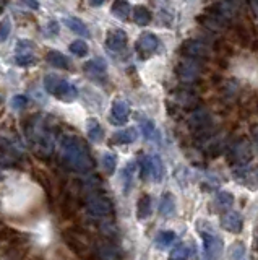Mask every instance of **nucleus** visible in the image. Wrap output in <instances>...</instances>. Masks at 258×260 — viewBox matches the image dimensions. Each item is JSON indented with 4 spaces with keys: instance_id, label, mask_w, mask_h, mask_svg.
<instances>
[{
    "instance_id": "f257e3e1",
    "label": "nucleus",
    "mask_w": 258,
    "mask_h": 260,
    "mask_svg": "<svg viewBox=\"0 0 258 260\" xmlns=\"http://www.w3.org/2000/svg\"><path fill=\"white\" fill-rule=\"evenodd\" d=\"M62 150V159L67 162L70 168L75 171L85 173L93 168V159L91 154L88 151L85 142L78 137H65L60 145Z\"/></svg>"
},
{
    "instance_id": "f03ea898",
    "label": "nucleus",
    "mask_w": 258,
    "mask_h": 260,
    "mask_svg": "<svg viewBox=\"0 0 258 260\" xmlns=\"http://www.w3.org/2000/svg\"><path fill=\"white\" fill-rule=\"evenodd\" d=\"M44 88L47 89V93H51L57 100L65 103H71L78 96V89L73 85L55 75H47L44 78Z\"/></svg>"
},
{
    "instance_id": "7ed1b4c3",
    "label": "nucleus",
    "mask_w": 258,
    "mask_h": 260,
    "mask_svg": "<svg viewBox=\"0 0 258 260\" xmlns=\"http://www.w3.org/2000/svg\"><path fill=\"white\" fill-rule=\"evenodd\" d=\"M130 116V106L124 100H116L112 103V111H110V122L116 125H122L128 120Z\"/></svg>"
},
{
    "instance_id": "20e7f679",
    "label": "nucleus",
    "mask_w": 258,
    "mask_h": 260,
    "mask_svg": "<svg viewBox=\"0 0 258 260\" xmlns=\"http://www.w3.org/2000/svg\"><path fill=\"white\" fill-rule=\"evenodd\" d=\"M143 169L153 177V181L161 182L163 181V176H164V166H163V161H161L159 156L153 154V156H148L143 159Z\"/></svg>"
},
{
    "instance_id": "39448f33",
    "label": "nucleus",
    "mask_w": 258,
    "mask_h": 260,
    "mask_svg": "<svg viewBox=\"0 0 258 260\" xmlns=\"http://www.w3.org/2000/svg\"><path fill=\"white\" fill-rule=\"evenodd\" d=\"M201 239H203V247L208 257H219L221 252L224 249L223 239L219 236H214L211 233H203L201 234Z\"/></svg>"
},
{
    "instance_id": "423d86ee",
    "label": "nucleus",
    "mask_w": 258,
    "mask_h": 260,
    "mask_svg": "<svg viewBox=\"0 0 258 260\" xmlns=\"http://www.w3.org/2000/svg\"><path fill=\"white\" fill-rule=\"evenodd\" d=\"M88 211L94 216H106L112 211V205L107 199L99 197V195H94L90 200H88Z\"/></svg>"
},
{
    "instance_id": "0eeeda50",
    "label": "nucleus",
    "mask_w": 258,
    "mask_h": 260,
    "mask_svg": "<svg viewBox=\"0 0 258 260\" xmlns=\"http://www.w3.org/2000/svg\"><path fill=\"white\" fill-rule=\"evenodd\" d=\"M159 39L153 35V32H143V35L136 41V51L141 55H150L158 49Z\"/></svg>"
},
{
    "instance_id": "6e6552de",
    "label": "nucleus",
    "mask_w": 258,
    "mask_h": 260,
    "mask_svg": "<svg viewBox=\"0 0 258 260\" xmlns=\"http://www.w3.org/2000/svg\"><path fill=\"white\" fill-rule=\"evenodd\" d=\"M177 75L180 77L182 81H193L197 80V77L200 75V65L195 60H183L180 62V65L177 67Z\"/></svg>"
},
{
    "instance_id": "1a4fd4ad",
    "label": "nucleus",
    "mask_w": 258,
    "mask_h": 260,
    "mask_svg": "<svg viewBox=\"0 0 258 260\" xmlns=\"http://www.w3.org/2000/svg\"><path fill=\"white\" fill-rule=\"evenodd\" d=\"M106 46L110 51H122L127 46V35L122 29H110L106 36Z\"/></svg>"
},
{
    "instance_id": "9d476101",
    "label": "nucleus",
    "mask_w": 258,
    "mask_h": 260,
    "mask_svg": "<svg viewBox=\"0 0 258 260\" xmlns=\"http://www.w3.org/2000/svg\"><path fill=\"white\" fill-rule=\"evenodd\" d=\"M231 156L232 161H236L237 165H245L252 158V148H250V145L247 142H239L232 146Z\"/></svg>"
},
{
    "instance_id": "9b49d317",
    "label": "nucleus",
    "mask_w": 258,
    "mask_h": 260,
    "mask_svg": "<svg viewBox=\"0 0 258 260\" xmlns=\"http://www.w3.org/2000/svg\"><path fill=\"white\" fill-rule=\"evenodd\" d=\"M221 226L229 233H240L244 223H242L240 215L236 213V211H226L221 216Z\"/></svg>"
},
{
    "instance_id": "f8f14e48",
    "label": "nucleus",
    "mask_w": 258,
    "mask_h": 260,
    "mask_svg": "<svg viewBox=\"0 0 258 260\" xmlns=\"http://www.w3.org/2000/svg\"><path fill=\"white\" fill-rule=\"evenodd\" d=\"M182 51L189 57H208L211 54V49L206 44L200 43V41H187V43L182 46Z\"/></svg>"
},
{
    "instance_id": "ddd939ff",
    "label": "nucleus",
    "mask_w": 258,
    "mask_h": 260,
    "mask_svg": "<svg viewBox=\"0 0 258 260\" xmlns=\"http://www.w3.org/2000/svg\"><path fill=\"white\" fill-rule=\"evenodd\" d=\"M239 5H240V2H237V0H223V2L216 8L217 10L216 16L217 18H223V20H229L237 13Z\"/></svg>"
},
{
    "instance_id": "4468645a",
    "label": "nucleus",
    "mask_w": 258,
    "mask_h": 260,
    "mask_svg": "<svg viewBox=\"0 0 258 260\" xmlns=\"http://www.w3.org/2000/svg\"><path fill=\"white\" fill-rule=\"evenodd\" d=\"M174 213H175V199L171 192H166L159 202V215L164 218H169Z\"/></svg>"
},
{
    "instance_id": "2eb2a0df",
    "label": "nucleus",
    "mask_w": 258,
    "mask_h": 260,
    "mask_svg": "<svg viewBox=\"0 0 258 260\" xmlns=\"http://www.w3.org/2000/svg\"><path fill=\"white\" fill-rule=\"evenodd\" d=\"M130 12H132V7L127 0H116L110 7V13L114 15L117 20H122V21L128 18Z\"/></svg>"
},
{
    "instance_id": "dca6fc26",
    "label": "nucleus",
    "mask_w": 258,
    "mask_h": 260,
    "mask_svg": "<svg viewBox=\"0 0 258 260\" xmlns=\"http://www.w3.org/2000/svg\"><path fill=\"white\" fill-rule=\"evenodd\" d=\"M63 23H65V26H68L73 32H77V35L83 36V38L90 36V29L86 28V24L80 18H75V16H65V18H63Z\"/></svg>"
},
{
    "instance_id": "f3484780",
    "label": "nucleus",
    "mask_w": 258,
    "mask_h": 260,
    "mask_svg": "<svg viewBox=\"0 0 258 260\" xmlns=\"http://www.w3.org/2000/svg\"><path fill=\"white\" fill-rule=\"evenodd\" d=\"M86 132H88V137H90V140L94 143H99L104 138V130L96 119H90L86 122Z\"/></svg>"
},
{
    "instance_id": "a211bd4d",
    "label": "nucleus",
    "mask_w": 258,
    "mask_h": 260,
    "mask_svg": "<svg viewBox=\"0 0 258 260\" xmlns=\"http://www.w3.org/2000/svg\"><path fill=\"white\" fill-rule=\"evenodd\" d=\"M85 70L90 73V75H93V77H101V75L106 73L107 65H106V62H104L102 59H93V60L85 63Z\"/></svg>"
},
{
    "instance_id": "6ab92c4d",
    "label": "nucleus",
    "mask_w": 258,
    "mask_h": 260,
    "mask_svg": "<svg viewBox=\"0 0 258 260\" xmlns=\"http://www.w3.org/2000/svg\"><path fill=\"white\" fill-rule=\"evenodd\" d=\"M151 207L153 202L150 195H143V197L136 202V216L138 219H146L151 215Z\"/></svg>"
},
{
    "instance_id": "aec40b11",
    "label": "nucleus",
    "mask_w": 258,
    "mask_h": 260,
    "mask_svg": "<svg viewBox=\"0 0 258 260\" xmlns=\"http://www.w3.org/2000/svg\"><path fill=\"white\" fill-rule=\"evenodd\" d=\"M47 62H49L51 65H54V67H59V69H65V70L70 69V60L59 51H51L49 54H47Z\"/></svg>"
},
{
    "instance_id": "412c9836",
    "label": "nucleus",
    "mask_w": 258,
    "mask_h": 260,
    "mask_svg": "<svg viewBox=\"0 0 258 260\" xmlns=\"http://www.w3.org/2000/svg\"><path fill=\"white\" fill-rule=\"evenodd\" d=\"M133 21L136 24H140V26H146V24L151 21V13L146 7L143 5H138L133 8Z\"/></svg>"
},
{
    "instance_id": "4be33fe9",
    "label": "nucleus",
    "mask_w": 258,
    "mask_h": 260,
    "mask_svg": "<svg viewBox=\"0 0 258 260\" xmlns=\"http://www.w3.org/2000/svg\"><path fill=\"white\" fill-rule=\"evenodd\" d=\"M136 140V130L133 127L125 128V130H119V132L114 135V142L120 143V145H128L133 143Z\"/></svg>"
},
{
    "instance_id": "5701e85b",
    "label": "nucleus",
    "mask_w": 258,
    "mask_h": 260,
    "mask_svg": "<svg viewBox=\"0 0 258 260\" xmlns=\"http://www.w3.org/2000/svg\"><path fill=\"white\" fill-rule=\"evenodd\" d=\"M175 241V233L172 231H161L156 238V246L159 249H164V247H169L171 244Z\"/></svg>"
},
{
    "instance_id": "b1692460",
    "label": "nucleus",
    "mask_w": 258,
    "mask_h": 260,
    "mask_svg": "<svg viewBox=\"0 0 258 260\" xmlns=\"http://www.w3.org/2000/svg\"><path fill=\"white\" fill-rule=\"evenodd\" d=\"M15 62H17V65H20V67H31V65L36 63V57L33 52H17Z\"/></svg>"
},
{
    "instance_id": "393cba45",
    "label": "nucleus",
    "mask_w": 258,
    "mask_h": 260,
    "mask_svg": "<svg viewBox=\"0 0 258 260\" xmlns=\"http://www.w3.org/2000/svg\"><path fill=\"white\" fill-rule=\"evenodd\" d=\"M208 122H209V117H208L206 111H197L195 114H192V116H190L189 124L192 127H203V125L208 124Z\"/></svg>"
},
{
    "instance_id": "a878e982",
    "label": "nucleus",
    "mask_w": 258,
    "mask_h": 260,
    "mask_svg": "<svg viewBox=\"0 0 258 260\" xmlns=\"http://www.w3.org/2000/svg\"><path fill=\"white\" fill-rule=\"evenodd\" d=\"M102 166H104V171H106L107 174H112L117 168V156L114 153H104L102 154Z\"/></svg>"
},
{
    "instance_id": "bb28decb",
    "label": "nucleus",
    "mask_w": 258,
    "mask_h": 260,
    "mask_svg": "<svg viewBox=\"0 0 258 260\" xmlns=\"http://www.w3.org/2000/svg\"><path fill=\"white\" fill-rule=\"evenodd\" d=\"M70 52L71 54H75L78 57H85L88 54V51H90V47H88V44L85 43V41L82 39H78V41H73V43L70 44Z\"/></svg>"
},
{
    "instance_id": "cd10ccee",
    "label": "nucleus",
    "mask_w": 258,
    "mask_h": 260,
    "mask_svg": "<svg viewBox=\"0 0 258 260\" xmlns=\"http://www.w3.org/2000/svg\"><path fill=\"white\" fill-rule=\"evenodd\" d=\"M141 132L144 135L146 140H155L158 132H156V127L153 124L151 120H141Z\"/></svg>"
},
{
    "instance_id": "c85d7f7f",
    "label": "nucleus",
    "mask_w": 258,
    "mask_h": 260,
    "mask_svg": "<svg viewBox=\"0 0 258 260\" xmlns=\"http://www.w3.org/2000/svg\"><path fill=\"white\" fill-rule=\"evenodd\" d=\"M192 257V249L187 244H180L171 252V258H190Z\"/></svg>"
},
{
    "instance_id": "c756f323",
    "label": "nucleus",
    "mask_w": 258,
    "mask_h": 260,
    "mask_svg": "<svg viewBox=\"0 0 258 260\" xmlns=\"http://www.w3.org/2000/svg\"><path fill=\"white\" fill-rule=\"evenodd\" d=\"M216 200L223 208H229L234 203V195L231 192H219V193H217Z\"/></svg>"
},
{
    "instance_id": "7c9ffc66",
    "label": "nucleus",
    "mask_w": 258,
    "mask_h": 260,
    "mask_svg": "<svg viewBox=\"0 0 258 260\" xmlns=\"http://www.w3.org/2000/svg\"><path fill=\"white\" fill-rule=\"evenodd\" d=\"M245 255V246L242 242H234L231 246V257L232 258H242Z\"/></svg>"
},
{
    "instance_id": "2f4dec72",
    "label": "nucleus",
    "mask_w": 258,
    "mask_h": 260,
    "mask_svg": "<svg viewBox=\"0 0 258 260\" xmlns=\"http://www.w3.org/2000/svg\"><path fill=\"white\" fill-rule=\"evenodd\" d=\"M28 106V98L26 96H23V94H17V96H13L12 98V108L13 109H23V108H26Z\"/></svg>"
},
{
    "instance_id": "473e14b6",
    "label": "nucleus",
    "mask_w": 258,
    "mask_h": 260,
    "mask_svg": "<svg viewBox=\"0 0 258 260\" xmlns=\"http://www.w3.org/2000/svg\"><path fill=\"white\" fill-rule=\"evenodd\" d=\"M34 49V44L29 43L28 39H20L17 43V47H15V51L17 52H33Z\"/></svg>"
},
{
    "instance_id": "72a5a7b5",
    "label": "nucleus",
    "mask_w": 258,
    "mask_h": 260,
    "mask_svg": "<svg viewBox=\"0 0 258 260\" xmlns=\"http://www.w3.org/2000/svg\"><path fill=\"white\" fill-rule=\"evenodd\" d=\"M9 35H10V21L5 20L2 23V28H0V38L7 39V38H9Z\"/></svg>"
},
{
    "instance_id": "f704fd0d",
    "label": "nucleus",
    "mask_w": 258,
    "mask_h": 260,
    "mask_svg": "<svg viewBox=\"0 0 258 260\" xmlns=\"http://www.w3.org/2000/svg\"><path fill=\"white\" fill-rule=\"evenodd\" d=\"M88 2H90L91 7H101L104 2H106V0H88Z\"/></svg>"
},
{
    "instance_id": "c9c22d12",
    "label": "nucleus",
    "mask_w": 258,
    "mask_h": 260,
    "mask_svg": "<svg viewBox=\"0 0 258 260\" xmlns=\"http://www.w3.org/2000/svg\"><path fill=\"white\" fill-rule=\"evenodd\" d=\"M250 4H252V8H253V13L258 16V0H252V2H250Z\"/></svg>"
},
{
    "instance_id": "e433bc0d",
    "label": "nucleus",
    "mask_w": 258,
    "mask_h": 260,
    "mask_svg": "<svg viewBox=\"0 0 258 260\" xmlns=\"http://www.w3.org/2000/svg\"><path fill=\"white\" fill-rule=\"evenodd\" d=\"M253 140H255V146H256V150H258V127L253 128Z\"/></svg>"
},
{
    "instance_id": "4c0bfd02",
    "label": "nucleus",
    "mask_w": 258,
    "mask_h": 260,
    "mask_svg": "<svg viewBox=\"0 0 258 260\" xmlns=\"http://www.w3.org/2000/svg\"><path fill=\"white\" fill-rule=\"evenodd\" d=\"M26 5H29L31 8H38L39 7V4L36 2V0H26Z\"/></svg>"
}]
</instances>
